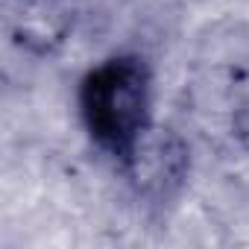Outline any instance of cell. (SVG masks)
Instances as JSON below:
<instances>
[{"mask_svg": "<svg viewBox=\"0 0 249 249\" xmlns=\"http://www.w3.org/2000/svg\"><path fill=\"white\" fill-rule=\"evenodd\" d=\"M117 161L138 196L153 202H167L188 182L191 147L170 126L150 120Z\"/></svg>", "mask_w": 249, "mask_h": 249, "instance_id": "2", "label": "cell"}, {"mask_svg": "<svg viewBox=\"0 0 249 249\" xmlns=\"http://www.w3.org/2000/svg\"><path fill=\"white\" fill-rule=\"evenodd\" d=\"M153 76L141 56L120 53L94 65L79 82V111L88 135L114 159L153 120Z\"/></svg>", "mask_w": 249, "mask_h": 249, "instance_id": "1", "label": "cell"}, {"mask_svg": "<svg viewBox=\"0 0 249 249\" xmlns=\"http://www.w3.org/2000/svg\"><path fill=\"white\" fill-rule=\"evenodd\" d=\"M234 132H237L240 144L249 150V106H243V108L237 111V117H234Z\"/></svg>", "mask_w": 249, "mask_h": 249, "instance_id": "4", "label": "cell"}, {"mask_svg": "<svg viewBox=\"0 0 249 249\" xmlns=\"http://www.w3.org/2000/svg\"><path fill=\"white\" fill-rule=\"evenodd\" d=\"M6 24L24 50L47 56L68 41L73 12L68 0H6Z\"/></svg>", "mask_w": 249, "mask_h": 249, "instance_id": "3", "label": "cell"}]
</instances>
